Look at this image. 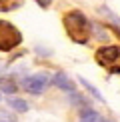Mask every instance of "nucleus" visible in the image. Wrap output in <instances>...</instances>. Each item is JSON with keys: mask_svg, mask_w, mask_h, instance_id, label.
<instances>
[{"mask_svg": "<svg viewBox=\"0 0 120 122\" xmlns=\"http://www.w3.org/2000/svg\"><path fill=\"white\" fill-rule=\"evenodd\" d=\"M80 116H82V120H80V122H96L98 120V112H94V110H90V108L82 110Z\"/></svg>", "mask_w": 120, "mask_h": 122, "instance_id": "1a4fd4ad", "label": "nucleus"}, {"mask_svg": "<svg viewBox=\"0 0 120 122\" xmlns=\"http://www.w3.org/2000/svg\"><path fill=\"white\" fill-rule=\"evenodd\" d=\"M22 42V34L20 30L8 20H0V50L2 52H10Z\"/></svg>", "mask_w": 120, "mask_h": 122, "instance_id": "f03ea898", "label": "nucleus"}, {"mask_svg": "<svg viewBox=\"0 0 120 122\" xmlns=\"http://www.w3.org/2000/svg\"><path fill=\"white\" fill-rule=\"evenodd\" d=\"M118 58H120V48L118 46H102V48L96 50V60L104 68L118 70Z\"/></svg>", "mask_w": 120, "mask_h": 122, "instance_id": "7ed1b4c3", "label": "nucleus"}, {"mask_svg": "<svg viewBox=\"0 0 120 122\" xmlns=\"http://www.w3.org/2000/svg\"><path fill=\"white\" fill-rule=\"evenodd\" d=\"M0 90H2L4 94H16L18 84L14 82L10 76H2V78H0Z\"/></svg>", "mask_w": 120, "mask_h": 122, "instance_id": "423d86ee", "label": "nucleus"}, {"mask_svg": "<svg viewBox=\"0 0 120 122\" xmlns=\"http://www.w3.org/2000/svg\"><path fill=\"white\" fill-rule=\"evenodd\" d=\"M0 122H16V116L4 112V110H0Z\"/></svg>", "mask_w": 120, "mask_h": 122, "instance_id": "9d476101", "label": "nucleus"}, {"mask_svg": "<svg viewBox=\"0 0 120 122\" xmlns=\"http://www.w3.org/2000/svg\"><path fill=\"white\" fill-rule=\"evenodd\" d=\"M48 74H34V76H28V78H24V90H26L28 94H42L44 92V88L48 86Z\"/></svg>", "mask_w": 120, "mask_h": 122, "instance_id": "20e7f679", "label": "nucleus"}, {"mask_svg": "<svg viewBox=\"0 0 120 122\" xmlns=\"http://www.w3.org/2000/svg\"><path fill=\"white\" fill-rule=\"evenodd\" d=\"M96 122H108V120H104V118H100V116H98V120Z\"/></svg>", "mask_w": 120, "mask_h": 122, "instance_id": "f8f14e48", "label": "nucleus"}, {"mask_svg": "<svg viewBox=\"0 0 120 122\" xmlns=\"http://www.w3.org/2000/svg\"><path fill=\"white\" fill-rule=\"evenodd\" d=\"M50 80H52V84H54V86H58V88H62V90H74L72 80H70L64 72H56Z\"/></svg>", "mask_w": 120, "mask_h": 122, "instance_id": "39448f33", "label": "nucleus"}, {"mask_svg": "<svg viewBox=\"0 0 120 122\" xmlns=\"http://www.w3.org/2000/svg\"><path fill=\"white\" fill-rule=\"evenodd\" d=\"M80 84H82V86H84V88H86V90H88V92H90V94H92V96H94V98H98V100H102V102H104V96H102V94H100V90H96V88H94V86H92V84H90V82H88V80H84V78H82V76H80Z\"/></svg>", "mask_w": 120, "mask_h": 122, "instance_id": "6e6552de", "label": "nucleus"}, {"mask_svg": "<svg viewBox=\"0 0 120 122\" xmlns=\"http://www.w3.org/2000/svg\"><path fill=\"white\" fill-rule=\"evenodd\" d=\"M64 28L70 40L76 44H86L92 36V26H90L88 18L80 10H70L64 14Z\"/></svg>", "mask_w": 120, "mask_h": 122, "instance_id": "f257e3e1", "label": "nucleus"}, {"mask_svg": "<svg viewBox=\"0 0 120 122\" xmlns=\"http://www.w3.org/2000/svg\"><path fill=\"white\" fill-rule=\"evenodd\" d=\"M34 2H36L38 6H42V8H48L50 4H52V0H34Z\"/></svg>", "mask_w": 120, "mask_h": 122, "instance_id": "9b49d317", "label": "nucleus"}, {"mask_svg": "<svg viewBox=\"0 0 120 122\" xmlns=\"http://www.w3.org/2000/svg\"><path fill=\"white\" fill-rule=\"evenodd\" d=\"M8 106L14 108L16 112H26V110H28V102H26V100H20V98H10L8 100Z\"/></svg>", "mask_w": 120, "mask_h": 122, "instance_id": "0eeeda50", "label": "nucleus"}]
</instances>
